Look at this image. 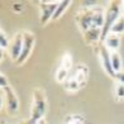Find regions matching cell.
Returning <instances> with one entry per match:
<instances>
[{"instance_id": "3957f363", "label": "cell", "mask_w": 124, "mask_h": 124, "mask_svg": "<svg viewBox=\"0 0 124 124\" xmlns=\"http://www.w3.org/2000/svg\"><path fill=\"white\" fill-rule=\"evenodd\" d=\"M60 1H51V0H46V1H39V7H41V24L44 25L53 18V14L56 9L58 7Z\"/></svg>"}, {"instance_id": "cb8c5ba5", "label": "cell", "mask_w": 124, "mask_h": 124, "mask_svg": "<svg viewBox=\"0 0 124 124\" xmlns=\"http://www.w3.org/2000/svg\"><path fill=\"white\" fill-rule=\"evenodd\" d=\"M120 16H124V1H120Z\"/></svg>"}, {"instance_id": "603a6c76", "label": "cell", "mask_w": 124, "mask_h": 124, "mask_svg": "<svg viewBox=\"0 0 124 124\" xmlns=\"http://www.w3.org/2000/svg\"><path fill=\"white\" fill-rule=\"evenodd\" d=\"M13 8L15 12H22V8H23V5H22V3H15L13 5Z\"/></svg>"}, {"instance_id": "7402d4cb", "label": "cell", "mask_w": 124, "mask_h": 124, "mask_svg": "<svg viewBox=\"0 0 124 124\" xmlns=\"http://www.w3.org/2000/svg\"><path fill=\"white\" fill-rule=\"evenodd\" d=\"M67 124H82V120L78 119V118H74V119L69 120V123H67Z\"/></svg>"}, {"instance_id": "9a60e30c", "label": "cell", "mask_w": 124, "mask_h": 124, "mask_svg": "<svg viewBox=\"0 0 124 124\" xmlns=\"http://www.w3.org/2000/svg\"><path fill=\"white\" fill-rule=\"evenodd\" d=\"M123 32H124V16H119V19H118L114 23V25L111 27L110 33L119 36V34H122Z\"/></svg>"}, {"instance_id": "7c38bea8", "label": "cell", "mask_w": 124, "mask_h": 124, "mask_svg": "<svg viewBox=\"0 0 124 124\" xmlns=\"http://www.w3.org/2000/svg\"><path fill=\"white\" fill-rule=\"evenodd\" d=\"M84 37H85V41L90 44L98 43L99 41H101V29L96 27H91L89 31L84 33Z\"/></svg>"}, {"instance_id": "9c48e42d", "label": "cell", "mask_w": 124, "mask_h": 124, "mask_svg": "<svg viewBox=\"0 0 124 124\" xmlns=\"http://www.w3.org/2000/svg\"><path fill=\"white\" fill-rule=\"evenodd\" d=\"M71 78H74L75 81H77L80 84V86L82 87L85 85L86 78H87V67L84 66V65H77L75 71H74V74L71 75Z\"/></svg>"}, {"instance_id": "ffe728a7", "label": "cell", "mask_w": 124, "mask_h": 124, "mask_svg": "<svg viewBox=\"0 0 124 124\" xmlns=\"http://www.w3.org/2000/svg\"><path fill=\"white\" fill-rule=\"evenodd\" d=\"M7 86H9V84H8V78L5 77L1 72H0V87H3L5 89Z\"/></svg>"}, {"instance_id": "8992f818", "label": "cell", "mask_w": 124, "mask_h": 124, "mask_svg": "<svg viewBox=\"0 0 124 124\" xmlns=\"http://www.w3.org/2000/svg\"><path fill=\"white\" fill-rule=\"evenodd\" d=\"M22 48H23V33H16V34L13 37V39L9 42V54H10V58L13 61H18L20 57V53H22Z\"/></svg>"}, {"instance_id": "8fae6325", "label": "cell", "mask_w": 124, "mask_h": 124, "mask_svg": "<svg viewBox=\"0 0 124 124\" xmlns=\"http://www.w3.org/2000/svg\"><path fill=\"white\" fill-rule=\"evenodd\" d=\"M104 46L108 48L110 52H118V48L120 47V38L119 36L109 33L104 41Z\"/></svg>"}, {"instance_id": "52a82bcc", "label": "cell", "mask_w": 124, "mask_h": 124, "mask_svg": "<svg viewBox=\"0 0 124 124\" xmlns=\"http://www.w3.org/2000/svg\"><path fill=\"white\" fill-rule=\"evenodd\" d=\"M4 93H5V99H7V108H8V111L10 114H15L18 111V108H19V100H18V96L13 91V89L10 86H7L4 89Z\"/></svg>"}, {"instance_id": "83f0119b", "label": "cell", "mask_w": 124, "mask_h": 124, "mask_svg": "<svg viewBox=\"0 0 124 124\" xmlns=\"http://www.w3.org/2000/svg\"><path fill=\"white\" fill-rule=\"evenodd\" d=\"M38 124H47V123L44 122V119H42V120H39V122H38Z\"/></svg>"}, {"instance_id": "d4e9b609", "label": "cell", "mask_w": 124, "mask_h": 124, "mask_svg": "<svg viewBox=\"0 0 124 124\" xmlns=\"http://www.w3.org/2000/svg\"><path fill=\"white\" fill-rule=\"evenodd\" d=\"M20 124H33V123H32L29 119H28V120H22V122H20Z\"/></svg>"}, {"instance_id": "4fadbf2b", "label": "cell", "mask_w": 124, "mask_h": 124, "mask_svg": "<svg viewBox=\"0 0 124 124\" xmlns=\"http://www.w3.org/2000/svg\"><path fill=\"white\" fill-rule=\"evenodd\" d=\"M110 61H111V67H113V71L115 72H119L122 71V66H123V62H122V57L119 52H110Z\"/></svg>"}, {"instance_id": "7a4b0ae2", "label": "cell", "mask_w": 124, "mask_h": 124, "mask_svg": "<svg viewBox=\"0 0 124 124\" xmlns=\"http://www.w3.org/2000/svg\"><path fill=\"white\" fill-rule=\"evenodd\" d=\"M120 16V1H109L108 8L105 10V22L101 28V42L105 41L106 36L110 33L111 27Z\"/></svg>"}, {"instance_id": "6da1fadb", "label": "cell", "mask_w": 124, "mask_h": 124, "mask_svg": "<svg viewBox=\"0 0 124 124\" xmlns=\"http://www.w3.org/2000/svg\"><path fill=\"white\" fill-rule=\"evenodd\" d=\"M47 110V103H46V95H44L42 89H36L33 91V104L31 110V118L29 120L33 124H38L39 120L43 119V115Z\"/></svg>"}, {"instance_id": "d6986e66", "label": "cell", "mask_w": 124, "mask_h": 124, "mask_svg": "<svg viewBox=\"0 0 124 124\" xmlns=\"http://www.w3.org/2000/svg\"><path fill=\"white\" fill-rule=\"evenodd\" d=\"M115 96L118 99H124V85L123 84H118L115 86Z\"/></svg>"}, {"instance_id": "30bf717a", "label": "cell", "mask_w": 124, "mask_h": 124, "mask_svg": "<svg viewBox=\"0 0 124 124\" xmlns=\"http://www.w3.org/2000/svg\"><path fill=\"white\" fill-rule=\"evenodd\" d=\"M105 22V10L100 7H95L93 9V27L103 28Z\"/></svg>"}, {"instance_id": "ba28073f", "label": "cell", "mask_w": 124, "mask_h": 124, "mask_svg": "<svg viewBox=\"0 0 124 124\" xmlns=\"http://www.w3.org/2000/svg\"><path fill=\"white\" fill-rule=\"evenodd\" d=\"M99 56L101 60V63H103V69L104 71L111 77H115V72L113 71L111 67V61H110V51L106 48L105 46H100L99 48Z\"/></svg>"}, {"instance_id": "2e32d148", "label": "cell", "mask_w": 124, "mask_h": 124, "mask_svg": "<svg viewBox=\"0 0 124 124\" xmlns=\"http://www.w3.org/2000/svg\"><path fill=\"white\" fill-rule=\"evenodd\" d=\"M72 67V57L70 53H65L61 58V63H60V69H63L66 71H70Z\"/></svg>"}, {"instance_id": "4316f807", "label": "cell", "mask_w": 124, "mask_h": 124, "mask_svg": "<svg viewBox=\"0 0 124 124\" xmlns=\"http://www.w3.org/2000/svg\"><path fill=\"white\" fill-rule=\"evenodd\" d=\"M1 106H3V96L0 95V109H1Z\"/></svg>"}, {"instance_id": "e0dca14e", "label": "cell", "mask_w": 124, "mask_h": 124, "mask_svg": "<svg viewBox=\"0 0 124 124\" xmlns=\"http://www.w3.org/2000/svg\"><path fill=\"white\" fill-rule=\"evenodd\" d=\"M67 75H69V71H66L63 69H57V72H56V80H57L58 82H65L67 78Z\"/></svg>"}, {"instance_id": "44dd1931", "label": "cell", "mask_w": 124, "mask_h": 124, "mask_svg": "<svg viewBox=\"0 0 124 124\" xmlns=\"http://www.w3.org/2000/svg\"><path fill=\"white\" fill-rule=\"evenodd\" d=\"M115 78L118 80L119 84H123V85H124V70L116 72V74H115Z\"/></svg>"}, {"instance_id": "ac0fdd59", "label": "cell", "mask_w": 124, "mask_h": 124, "mask_svg": "<svg viewBox=\"0 0 124 124\" xmlns=\"http://www.w3.org/2000/svg\"><path fill=\"white\" fill-rule=\"evenodd\" d=\"M8 46H9L8 37H7V34H5L1 29H0V47L4 49V48H8Z\"/></svg>"}, {"instance_id": "5b68a950", "label": "cell", "mask_w": 124, "mask_h": 124, "mask_svg": "<svg viewBox=\"0 0 124 124\" xmlns=\"http://www.w3.org/2000/svg\"><path fill=\"white\" fill-rule=\"evenodd\" d=\"M76 22L82 33L89 31L93 27V9H81L76 14Z\"/></svg>"}, {"instance_id": "484cf974", "label": "cell", "mask_w": 124, "mask_h": 124, "mask_svg": "<svg viewBox=\"0 0 124 124\" xmlns=\"http://www.w3.org/2000/svg\"><path fill=\"white\" fill-rule=\"evenodd\" d=\"M3 53H4V51H3L1 47H0V61H1V58H3Z\"/></svg>"}, {"instance_id": "5bb4252c", "label": "cell", "mask_w": 124, "mask_h": 124, "mask_svg": "<svg viewBox=\"0 0 124 124\" xmlns=\"http://www.w3.org/2000/svg\"><path fill=\"white\" fill-rule=\"evenodd\" d=\"M70 5H71V1H70V0L60 1V3H58V7H57V9H56V12H54V14H53V18H52V19H58L60 16L67 10V8H69Z\"/></svg>"}, {"instance_id": "277c9868", "label": "cell", "mask_w": 124, "mask_h": 124, "mask_svg": "<svg viewBox=\"0 0 124 124\" xmlns=\"http://www.w3.org/2000/svg\"><path fill=\"white\" fill-rule=\"evenodd\" d=\"M36 41V37L32 32H23V48H22V53H20V57L19 60L16 61L18 65H22L23 62H25V60L28 58V56L31 54L32 52V48H33V44H34Z\"/></svg>"}]
</instances>
